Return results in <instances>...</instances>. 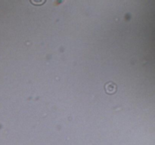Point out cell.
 Returning a JSON list of instances; mask_svg holds the SVG:
<instances>
[{
	"label": "cell",
	"instance_id": "obj_1",
	"mask_svg": "<svg viewBox=\"0 0 155 145\" xmlns=\"http://www.w3.org/2000/svg\"><path fill=\"white\" fill-rule=\"evenodd\" d=\"M104 89H105L106 93L108 95H114L117 92V85L114 83L113 82H108L106 83L104 85Z\"/></svg>",
	"mask_w": 155,
	"mask_h": 145
}]
</instances>
